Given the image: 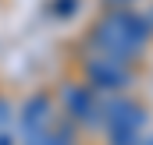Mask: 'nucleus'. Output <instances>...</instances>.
<instances>
[]
</instances>
